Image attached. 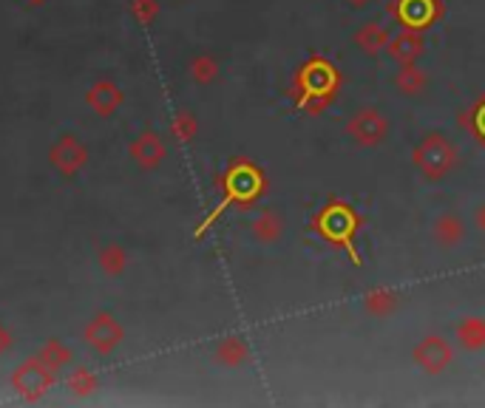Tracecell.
I'll use <instances>...</instances> for the list:
<instances>
[{
  "label": "cell",
  "instance_id": "obj_11",
  "mask_svg": "<svg viewBox=\"0 0 485 408\" xmlns=\"http://www.w3.org/2000/svg\"><path fill=\"white\" fill-rule=\"evenodd\" d=\"M458 338L465 349H482L485 346V320L480 318H468L463 320V324L458 326Z\"/></svg>",
  "mask_w": 485,
  "mask_h": 408
},
{
  "label": "cell",
  "instance_id": "obj_16",
  "mask_svg": "<svg viewBox=\"0 0 485 408\" xmlns=\"http://www.w3.org/2000/svg\"><path fill=\"white\" fill-rule=\"evenodd\" d=\"M482 224H485V216H482Z\"/></svg>",
  "mask_w": 485,
  "mask_h": 408
},
{
  "label": "cell",
  "instance_id": "obj_13",
  "mask_svg": "<svg viewBox=\"0 0 485 408\" xmlns=\"http://www.w3.org/2000/svg\"><path fill=\"white\" fill-rule=\"evenodd\" d=\"M364 306H366V312H372V315H389L397 306V295L392 289H372V293L366 295Z\"/></svg>",
  "mask_w": 485,
  "mask_h": 408
},
{
  "label": "cell",
  "instance_id": "obj_9",
  "mask_svg": "<svg viewBox=\"0 0 485 408\" xmlns=\"http://www.w3.org/2000/svg\"><path fill=\"white\" fill-rule=\"evenodd\" d=\"M434 239L440 247H458L465 239V224L460 216L446 213L434 222Z\"/></svg>",
  "mask_w": 485,
  "mask_h": 408
},
{
  "label": "cell",
  "instance_id": "obj_15",
  "mask_svg": "<svg viewBox=\"0 0 485 408\" xmlns=\"http://www.w3.org/2000/svg\"><path fill=\"white\" fill-rule=\"evenodd\" d=\"M349 4H352V6H358V9H361V6H366V4H369V0H349Z\"/></svg>",
  "mask_w": 485,
  "mask_h": 408
},
{
  "label": "cell",
  "instance_id": "obj_5",
  "mask_svg": "<svg viewBox=\"0 0 485 408\" xmlns=\"http://www.w3.org/2000/svg\"><path fill=\"white\" fill-rule=\"evenodd\" d=\"M451 357H454L451 343L446 338H440V334H429V338H423L415 349V363L429 374L443 372L451 363Z\"/></svg>",
  "mask_w": 485,
  "mask_h": 408
},
{
  "label": "cell",
  "instance_id": "obj_6",
  "mask_svg": "<svg viewBox=\"0 0 485 408\" xmlns=\"http://www.w3.org/2000/svg\"><path fill=\"white\" fill-rule=\"evenodd\" d=\"M392 14L401 18V23H406V28H426L437 20L440 14V4L437 0H397V9L392 6Z\"/></svg>",
  "mask_w": 485,
  "mask_h": 408
},
{
  "label": "cell",
  "instance_id": "obj_14",
  "mask_svg": "<svg viewBox=\"0 0 485 408\" xmlns=\"http://www.w3.org/2000/svg\"><path fill=\"white\" fill-rule=\"evenodd\" d=\"M474 122H477V134H480V142L485 145V102L480 106L477 116H474Z\"/></svg>",
  "mask_w": 485,
  "mask_h": 408
},
{
  "label": "cell",
  "instance_id": "obj_10",
  "mask_svg": "<svg viewBox=\"0 0 485 408\" xmlns=\"http://www.w3.org/2000/svg\"><path fill=\"white\" fill-rule=\"evenodd\" d=\"M395 85L403 94L415 97V94H420L426 89V71H420L415 63H403V68L397 71V77H395Z\"/></svg>",
  "mask_w": 485,
  "mask_h": 408
},
{
  "label": "cell",
  "instance_id": "obj_3",
  "mask_svg": "<svg viewBox=\"0 0 485 408\" xmlns=\"http://www.w3.org/2000/svg\"><path fill=\"white\" fill-rule=\"evenodd\" d=\"M338 89V71L332 63L321 60V57H312V60L301 68V108L309 106V99H318V108L321 102H330V97Z\"/></svg>",
  "mask_w": 485,
  "mask_h": 408
},
{
  "label": "cell",
  "instance_id": "obj_8",
  "mask_svg": "<svg viewBox=\"0 0 485 408\" xmlns=\"http://www.w3.org/2000/svg\"><path fill=\"white\" fill-rule=\"evenodd\" d=\"M389 40H392V35L387 32V26H380V23H364L358 28V35H355L358 49H364L366 54H380L389 46Z\"/></svg>",
  "mask_w": 485,
  "mask_h": 408
},
{
  "label": "cell",
  "instance_id": "obj_7",
  "mask_svg": "<svg viewBox=\"0 0 485 408\" xmlns=\"http://www.w3.org/2000/svg\"><path fill=\"white\" fill-rule=\"evenodd\" d=\"M423 49H426V43H423V37L415 32V28H406V32H401V35H395L392 40H389V46H387V54L392 57L395 63H415L418 57L423 54Z\"/></svg>",
  "mask_w": 485,
  "mask_h": 408
},
{
  "label": "cell",
  "instance_id": "obj_4",
  "mask_svg": "<svg viewBox=\"0 0 485 408\" xmlns=\"http://www.w3.org/2000/svg\"><path fill=\"white\" fill-rule=\"evenodd\" d=\"M347 137L352 142L364 145V148H372L387 139V116L378 108H361L358 114L347 122Z\"/></svg>",
  "mask_w": 485,
  "mask_h": 408
},
{
  "label": "cell",
  "instance_id": "obj_1",
  "mask_svg": "<svg viewBox=\"0 0 485 408\" xmlns=\"http://www.w3.org/2000/svg\"><path fill=\"white\" fill-rule=\"evenodd\" d=\"M358 224L361 218L355 216V210L344 201H330L326 208L316 216V230L318 236L332 241L338 247H344V250L352 255L355 264H361L358 253H355V232H358Z\"/></svg>",
  "mask_w": 485,
  "mask_h": 408
},
{
  "label": "cell",
  "instance_id": "obj_12",
  "mask_svg": "<svg viewBox=\"0 0 485 408\" xmlns=\"http://www.w3.org/2000/svg\"><path fill=\"white\" fill-rule=\"evenodd\" d=\"M253 232H255V239L259 241H276V239H281V232H284V218H278L276 213H264V216H259L253 222Z\"/></svg>",
  "mask_w": 485,
  "mask_h": 408
},
{
  "label": "cell",
  "instance_id": "obj_2",
  "mask_svg": "<svg viewBox=\"0 0 485 408\" xmlns=\"http://www.w3.org/2000/svg\"><path fill=\"white\" fill-rule=\"evenodd\" d=\"M411 159H415V168L423 173L426 179H443L451 173L454 162H458V151H454V145L440 137V134H429L426 137L415 153H411Z\"/></svg>",
  "mask_w": 485,
  "mask_h": 408
}]
</instances>
